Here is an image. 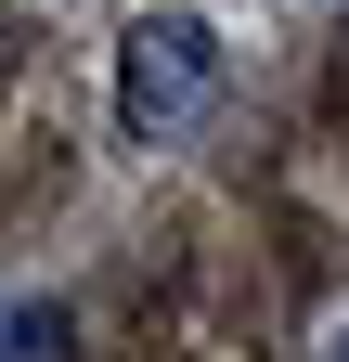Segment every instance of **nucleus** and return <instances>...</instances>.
Here are the masks:
<instances>
[{
    "mask_svg": "<svg viewBox=\"0 0 349 362\" xmlns=\"http://www.w3.org/2000/svg\"><path fill=\"white\" fill-rule=\"evenodd\" d=\"M207 104H220V39H207V13H143L117 39V129L129 143H182Z\"/></svg>",
    "mask_w": 349,
    "mask_h": 362,
    "instance_id": "f257e3e1",
    "label": "nucleus"
},
{
    "mask_svg": "<svg viewBox=\"0 0 349 362\" xmlns=\"http://www.w3.org/2000/svg\"><path fill=\"white\" fill-rule=\"evenodd\" d=\"M13 362H65V310L52 298H13Z\"/></svg>",
    "mask_w": 349,
    "mask_h": 362,
    "instance_id": "f03ea898",
    "label": "nucleus"
},
{
    "mask_svg": "<svg viewBox=\"0 0 349 362\" xmlns=\"http://www.w3.org/2000/svg\"><path fill=\"white\" fill-rule=\"evenodd\" d=\"M336 362H349V324H336Z\"/></svg>",
    "mask_w": 349,
    "mask_h": 362,
    "instance_id": "7ed1b4c3",
    "label": "nucleus"
}]
</instances>
